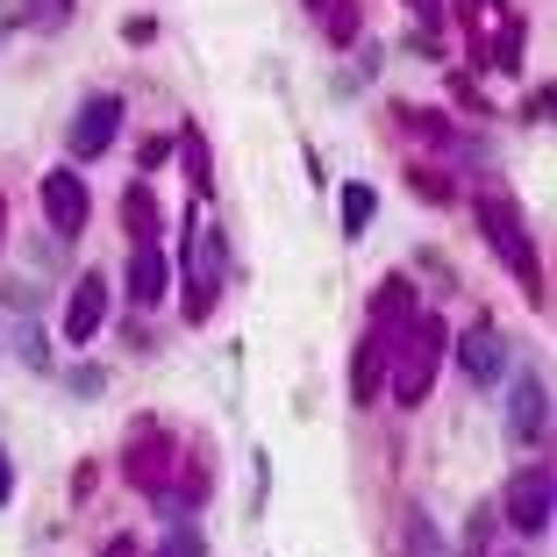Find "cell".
Wrapping results in <instances>:
<instances>
[{"label":"cell","mask_w":557,"mask_h":557,"mask_svg":"<svg viewBox=\"0 0 557 557\" xmlns=\"http://www.w3.org/2000/svg\"><path fill=\"white\" fill-rule=\"evenodd\" d=\"M72 15V0H22L15 22H29V29H58V22Z\"/></svg>","instance_id":"obj_19"},{"label":"cell","mask_w":557,"mask_h":557,"mask_svg":"<svg viewBox=\"0 0 557 557\" xmlns=\"http://www.w3.org/2000/svg\"><path fill=\"white\" fill-rule=\"evenodd\" d=\"M550 500H557V472L550 465H522L508 479V500H500V522L522 529V536H550Z\"/></svg>","instance_id":"obj_5"},{"label":"cell","mask_w":557,"mask_h":557,"mask_svg":"<svg viewBox=\"0 0 557 557\" xmlns=\"http://www.w3.org/2000/svg\"><path fill=\"white\" fill-rule=\"evenodd\" d=\"M486 529H493V522H486V508H472V529H465V557H479V543H486Z\"/></svg>","instance_id":"obj_22"},{"label":"cell","mask_w":557,"mask_h":557,"mask_svg":"<svg viewBox=\"0 0 557 557\" xmlns=\"http://www.w3.org/2000/svg\"><path fill=\"white\" fill-rule=\"evenodd\" d=\"M443 350H450V329H443L436 314H414L408 329H394V364H386V386H394V400H400V408L429 400Z\"/></svg>","instance_id":"obj_2"},{"label":"cell","mask_w":557,"mask_h":557,"mask_svg":"<svg viewBox=\"0 0 557 557\" xmlns=\"http://www.w3.org/2000/svg\"><path fill=\"white\" fill-rule=\"evenodd\" d=\"M408 15L422 22V29H436V15H443V0H408Z\"/></svg>","instance_id":"obj_25"},{"label":"cell","mask_w":557,"mask_h":557,"mask_svg":"<svg viewBox=\"0 0 557 557\" xmlns=\"http://www.w3.org/2000/svg\"><path fill=\"white\" fill-rule=\"evenodd\" d=\"M172 150H180V164H186V186H194V194H214V164H208V136H200L194 122H186V129L172 136Z\"/></svg>","instance_id":"obj_15"},{"label":"cell","mask_w":557,"mask_h":557,"mask_svg":"<svg viewBox=\"0 0 557 557\" xmlns=\"http://www.w3.org/2000/svg\"><path fill=\"white\" fill-rule=\"evenodd\" d=\"M100 386H108V379H100L94 364H79V372H72V394H100Z\"/></svg>","instance_id":"obj_24"},{"label":"cell","mask_w":557,"mask_h":557,"mask_svg":"<svg viewBox=\"0 0 557 557\" xmlns=\"http://www.w3.org/2000/svg\"><path fill=\"white\" fill-rule=\"evenodd\" d=\"M472 222H479V236L493 244V258L522 278V294L543 308V258H536V244H529V222H522V208H515V194L486 186V194L472 200Z\"/></svg>","instance_id":"obj_1"},{"label":"cell","mask_w":557,"mask_h":557,"mask_svg":"<svg viewBox=\"0 0 557 557\" xmlns=\"http://www.w3.org/2000/svg\"><path fill=\"white\" fill-rule=\"evenodd\" d=\"M0 244H8V200H0Z\"/></svg>","instance_id":"obj_27"},{"label":"cell","mask_w":557,"mask_h":557,"mask_svg":"<svg viewBox=\"0 0 557 557\" xmlns=\"http://www.w3.org/2000/svg\"><path fill=\"white\" fill-rule=\"evenodd\" d=\"M508 436L522 450H543V436H550V379L543 372H522L508 386Z\"/></svg>","instance_id":"obj_7"},{"label":"cell","mask_w":557,"mask_h":557,"mask_svg":"<svg viewBox=\"0 0 557 557\" xmlns=\"http://www.w3.org/2000/svg\"><path fill=\"white\" fill-rule=\"evenodd\" d=\"M314 22H322V36H329V44H358V29H364L358 0H329V8H322Z\"/></svg>","instance_id":"obj_17"},{"label":"cell","mask_w":557,"mask_h":557,"mask_svg":"<svg viewBox=\"0 0 557 557\" xmlns=\"http://www.w3.org/2000/svg\"><path fill=\"white\" fill-rule=\"evenodd\" d=\"M122 115H129V108H122L115 94H86V108L72 115V129H65V150H72L79 164L108 158V144L122 136Z\"/></svg>","instance_id":"obj_6"},{"label":"cell","mask_w":557,"mask_h":557,"mask_svg":"<svg viewBox=\"0 0 557 557\" xmlns=\"http://www.w3.org/2000/svg\"><path fill=\"white\" fill-rule=\"evenodd\" d=\"M8 493H15V458L0 450V508H8Z\"/></svg>","instance_id":"obj_26"},{"label":"cell","mask_w":557,"mask_h":557,"mask_svg":"<svg viewBox=\"0 0 557 557\" xmlns=\"http://www.w3.org/2000/svg\"><path fill=\"white\" fill-rule=\"evenodd\" d=\"M86 214H94V194H86L79 172H44V222L58 236H79Z\"/></svg>","instance_id":"obj_8"},{"label":"cell","mask_w":557,"mask_h":557,"mask_svg":"<svg viewBox=\"0 0 557 557\" xmlns=\"http://www.w3.org/2000/svg\"><path fill=\"white\" fill-rule=\"evenodd\" d=\"M94 557H144V550H136V536H108Z\"/></svg>","instance_id":"obj_23"},{"label":"cell","mask_w":557,"mask_h":557,"mask_svg":"<svg viewBox=\"0 0 557 557\" xmlns=\"http://www.w3.org/2000/svg\"><path fill=\"white\" fill-rule=\"evenodd\" d=\"M458 364H465V379H472V386H493V379L508 372V344H500V329H465L458 336Z\"/></svg>","instance_id":"obj_11"},{"label":"cell","mask_w":557,"mask_h":557,"mask_svg":"<svg viewBox=\"0 0 557 557\" xmlns=\"http://www.w3.org/2000/svg\"><path fill=\"white\" fill-rule=\"evenodd\" d=\"M372 208H379V194H372V186H344V230H350V236H364Z\"/></svg>","instance_id":"obj_18"},{"label":"cell","mask_w":557,"mask_h":557,"mask_svg":"<svg viewBox=\"0 0 557 557\" xmlns=\"http://www.w3.org/2000/svg\"><path fill=\"white\" fill-rule=\"evenodd\" d=\"M164 294H172V264H164V250L136 244L129 250V300H136V308H158Z\"/></svg>","instance_id":"obj_12"},{"label":"cell","mask_w":557,"mask_h":557,"mask_svg":"<svg viewBox=\"0 0 557 557\" xmlns=\"http://www.w3.org/2000/svg\"><path fill=\"white\" fill-rule=\"evenodd\" d=\"M122 472H129L136 493H150V500H172V479H180V443L164 436L158 422H136V429H129V450H122Z\"/></svg>","instance_id":"obj_4"},{"label":"cell","mask_w":557,"mask_h":557,"mask_svg":"<svg viewBox=\"0 0 557 557\" xmlns=\"http://www.w3.org/2000/svg\"><path fill=\"white\" fill-rule=\"evenodd\" d=\"M386 364H394V329H364L358 336V358H350V400L358 408H372L379 400V386H386Z\"/></svg>","instance_id":"obj_9"},{"label":"cell","mask_w":557,"mask_h":557,"mask_svg":"<svg viewBox=\"0 0 557 557\" xmlns=\"http://www.w3.org/2000/svg\"><path fill=\"white\" fill-rule=\"evenodd\" d=\"M408 180H414V186H422V194H429V200H450V186H443V180H436V164H414Z\"/></svg>","instance_id":"obj_21"},{"label":"cell","mask_w":557,"mask_h":557,"mask_svg":"<svg viewBox=\"0 0 557 557\" xmlns=\"http://www.w3.org/2000/svg\"><path fill=\"white\" fill-rule=\"evenodd\" d=\"M100 322H108V278H100V272H79V286H72V300H65V344L72 350L94 344Z\"/></svg>","instance_id":"obj_10"},{"label":"cell","mask_w":557,"mask_h":557,"mask_svg":"<svg viewBox=\"0 0 557 557\" xmlns=\"http://www.w3.org/2000/svg\"><path fill=\"white\" fill-rule=\"evenodd\" d=\"M164 557H200V529H172V543H164Z\"/></svg>","instance_id":"obj_20"},{"label":"cell","mask_w":557,"mask_h":557,"mask_svg":"<svg viewBox=\"0 0 557 557\" xmlns=\"http://www.w3.org/2000/svg\"><path fill=\"white\" fill-rule=\"evenodd\" d=\"M414 314H422V308H414V286H408V278H379V294H372V322L379 329H408L414 322Z\"/></svg>","instance_id":"obj_14"},{"label":"cell","mask_w":557,"mask_h":557,"mask_svg":"<svg viewBox=\"0 0 557 557\" xmlns=\"http://www.w3.org/2000/svg\"><path fill=\"white\" fill-rule=\"evenodd\" d=\"M400 557H458V550L443 543V529L429 522L422 508H408V522H400Z\"/></svg>","instance_id":"obj_16"},{"label":"cell","mask_w":557,"mask_h":557,"mask_svg":"<svg viewBox=\"0 0 557 557\" xmlns=\"http://www.w3.org/2000/svg\"><path fill=\"white\" fill-rule=\"evenodd\" d=\"M222 278H230V244L208 222H186V322H208L214 300H222Z\"/></svg>","instance_id":"obj_3"},{"label":"cell","mask_w":557,"mask_h":557,"mask_svg":"<svg viewBox=\"0 0 557 557\" xmlns=\"http://www.w3.org/2000/svg\"><path fill=\"white\" fill-rule=\"evenodd\" d=\"M122 230H129V244H158V230H164V214H158V194H150L144 180L122 194Z\"/></svg>","instance_id":"obj_13"}]
</instances>
